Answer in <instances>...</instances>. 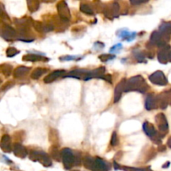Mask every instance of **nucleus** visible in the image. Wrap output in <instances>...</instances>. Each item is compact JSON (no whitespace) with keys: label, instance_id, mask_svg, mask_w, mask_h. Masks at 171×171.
<instances>
[{"label":"nucleus","instance_id":"obj_1","mask_svg":"<svg viewBox=\"0 0 171 171\" xmlns=\"http://www.w3.org/2000/svg\"><path fill=\"white\" fill-rule=\"evenodd\" d=\"M149 90V86L146 84L145 80L141 76H135L129 80H126L124 92L128 91H138L140 93H145Z\"/></svg>","mask_w":171,"mask_h":171},{"label":"nucleus","instance_id":"obj_2","mask_svg":"<svg viewBox=\"0 0 171 171\" xmlns=\"http://www.w3.org/2000/svg\"><path fill=\"white\" fill-rule=\"evenodd\" d=\"M29 159L34 162H40L44 167H50L52 165V160L48 154L43 151H31Z\"/></svg>","mask_w":171,"mask_h":171},{"label":"nucleus","instance_id":"obj_3","mask_svg":"<svg viewBox=\"0 0 171 171\" xmlns=\"http://www.w3.org/2000/svg\"><path fill=\"white\" fill-rule=\"evenodd\" d=\"M143 129L146 135L151 138V140L154 141V143L158 144H160L163 136L160 134H158V132L156 131V129L152 123H149V122H144L143 125Z\"/></svg>","mask_w":171,"mask_h":171},{"label":"nucleus","instance_id":"obj_4","mask_svg":"<svg viewBox=\"0 0 171 171\" xmlns=\"http://www.w3.org/2000/svg\"><path fill=\"white\" fill-rule=\"evenodd\" d=\"M61 160L66 169H70L74 166V154L71 149H64L61 150Z\"/></svg>","mask_w":171,"mask_h":171},{"label":"nucleus","instance_id":"obj_5","mask_svg":"<svg viewBox=\"0 0 171 171\" xmlns=\"http://www.w3.org/2000/svg\"><path fill=\"white\" fill-rule=\"evenodd\" d=\"M155 121H156V123H157L159 130L161 133V135L164 137L166 135V133H167L169 129V123L167 119H166L165 115H164L163 113L158 114L156 115V117H155Z\"/></svg>","mask_w":171,"mask_h":171},{"label":"nucleus","instance_id":"obj_6","mask_svg":"<svg viewBox=\"0 0 171 171\" xmlns=\"http://www.w3.org/2000/svg\"><path fill=\"white\" fill-rule=\"evenodd\" d=\"M149 79L151 83L156 84V85H160V86H165L168 84V80L162 71L154 72V73H152L151 75L149 76Z\"/></svg>","mask_w":171,"mask_h":171},{"label":"nucleus","instance_id":"obj_7","mask_svg":"<svg viewBox=\"0 0 171 171\" xmlns=\"http://www.w3.org/2000/svg\"><path fill=\"white\" fill-rule=\"evenodd\" d=\"M58 11H59V16L61 19L65 20H69L70 19V13L69 9L68 8L67 3L65 1H61L58 4Z\"/></svg>","mask_w":171,"mask_h":171},{"label":"nucleus","instance_id":"obj_8","mask_svg":"<svg viewBox=\"0 0 171 171\" xmlns=\"http://www.w3.org/2000/svg\"><path fill=\"white\" fill-rule=\"evenodd\" d=\"M169 45L166 44L160 48L158 53V59L161 64H167L169 61Z\"/></svg>","mask_w":171,"mask_h":171},{"label":"nucleus","instance_id":"obj_9","mask_svg":"<svg viewBox=\"0 0 171 171\" xmlns=\"http://www.w3.org/2000/svg\"><path fill=\"white\" fill-rule=\"evenodd\" d=\"M92 171H109V166L106 162L100 158H95Z\"/></svg>","mask_w":171,"mask_h":171},{"label":"nucleus","instance_id":"obj_10","mask_svg":"<svg viewBox=\"0 0 171 171\" xmlns=\"http://www.w3.org/2000/svg\"><path fill=\"white\" fill-rule=\"evenodd\" d=\"M12 150L14 151V154L17 157L21 158V159H24L28 154V152H27L25 147L21 145L20 144H14L13 148H12Z\"/></svg>","mask_w":171,"mask_h":171},{"label":"nucleus","instance_id":"obj_11","mask_svg":"<svg viewBox=\"0 0 171 171\" xmlns=\"http://www.w3.org/2000/svg\"><path fill=\"white\" fill-rule=\"evenodd\" d=\"M0 147L3 152L5 153H10L12 151V144L11 140L9 135H3L0 142Z\"/></svg>","mask_w":171,"mask_h":171},{"label":"nucleus","instance_id":"obj_12","mask_svg":"<svg viewBox=\"0 0 171 171\" xmlns=\"http://www.w3.org/2000/svg\"><path fill=\"white\" fill-rule=\"evenodd\" d=\"M158 107V98L156 96H154V94H149L147 96L145 101V108L146 110H151L156 109Z\"/></svg>","mask_w":171,"mask_h":171},{"label":"nucleus","instance_id":"obj_13","mask_svg":"<svg viewBox=\"0 0 171 171\" xmlns=\"http://www.w3.org/2000/svg\"><path fill=\"white\" fill-rule=\"evenodd\" d=\"M16 34V32L14 30V28H11L10 26L5 25L0 29V35L3 36L6 40L13 39Z\"/></svg>","mask_w":171,"mask_h":171},{"label":"nucleus","instance_id":"obj_14","mask_svg":"<svg viewBox=\"0 0 171 171\" xmlns=\"http://www.w3.org/2000/svg\"><path fill=\"white\" fill-rule=\"evenodd\" d=\"M125 83H126V79H122V80L119 82V84H118V85H117V87L115 89V102H117V101L119 100L122 93L124 92Z\"/></svg>","mask_w":171,"mask_h":171},{"label":"nucleus","instance_id":"obj_15","mask_svg":"<svg viewBox=\"0 0 171 171\" xmlns=\"http://www.w3.org/2000/svg\"><path fill=\"white\" fill-rule=\"evenodd\" d=\"M65 71L64 70H57L53 71V73H49L46 78L44 79V82L47 84H49L51 82L54 81L55 79H57L59 77H61L63 73H65Z\"/></svg>","mask_w":171,"mask_h":171},{"label":"nucleus","instance_id":"obj_16","mask_svg":"<svg viewBox=\"0 0 171 171\" xmlns=\"http://www.w3.org/2000/svg\"><path fill=\"white\" fill-rule=\"evenodd\" d=\"M160 32L164 35L170 38L171 34V23L165 22L163 23L160 26Z\"/></svg>","mask_w":171,"mask_h":171},{"label":"nucleus","instance_id":"obj_17","mask_svg":"<svg viewBox=\"0 0 171 171\" xmlns=\"http://www.w3.org/2000/svg\"><path fill=\"white\" fill-rule=\"evenodd\" d=\"M50 155L51 157L53 158V160H55L56 161H60L61 160V152L59 151V149L53 146L50 148Z\"/></svg>","mask_w":171,"mask_h":171},{"label":"nucleus","instance_id":"obj_18","mask_svg":"<svg viewBox=\"0 0 171 171\" xmlns=\"http://www.w3.org/2000/svg\"><path fill=\"white\" fill-rule=\"evenodd\" d=\"M29 70V69L27 67H19L17 68L14 73V76L15 78H20L22 76L25 75L26 73H28V71Z\"/></svg>","mask_w":171,"mask_h":171},{"label":"nucleus","instance_id":"obj_19","mask_svg":"<svg viewBox=\"0 0 171 171\" xmlns=\"http://www.w3.org/2000/svg\"><path fill=\"white\" fill-rule=\"evenodd\" d=\"M94 163V159L91 156H85L84 158V165L89 170H92Z\"/></svg>","mask_w":171,"mask_h":171},{"label":"nucleus","instance_id":"obj_20","mask_svg":"<svg viewBox=\"0 0 171 171\" xmlns=\"http://www.w3.org/2000/svg\"><path fill=\"white\" fill-rule=\"evenodd\" d=\"M45 72H46V69H40V68L36 69L34 70V72L32 73V74H31V78L34 79H38L39 78H40Z\"/></svg>","mask_w":171,"mask_h":171},{"label":"nucleus","instance_id":"obj_21","mask_svg":"<svg viewBox=\"0 0 171 171\" xmlns=\"http://www.w3.org/2000/svg\"><path fill=\"white\" fill-rule=\"evenodd\" d=\"M44 58H41L39 55H30V54H28V55H26V56L23 57V60H27V61H40V60H44V59H43Z\"/></svg>","mask_w":171,"mask_h":171},{"label":"nucleus","instance_id":"obj_22","mask_svg":"<svg viewBox=\"0 0 171 171\" xmlns=\"http://www.w3.org/2000/svg\"><path fill=\"white\" fill-rule=\"evenodd\" d=\"M134 55H135V59H137L138 62H140V63H142V62L145 61V54L143 53V52H135L134 53Z\"/></svg>","mask_w":171,"mask_h":171},{"label":"nucleus","instance_id":"obj_23","mask_svg":"<svg viewBox=\"0 0 171 171\" xmlns=\"http://www.w3.org/2000/svg\"><path fill=\"white\" fill-rule=\"evenodd\" d=\"M80 10H81L83 13H85L87 14H94V11H93L92 8L89 6L88 4H81L80 6Z\"/></svg>","mask_w":171,"mask_h":171},{"label":"nucleus","instance_id":"obj_24","mask_svg":"<svg viewBox=\"0 0 171 171\" xmlns=\"http://www.w3.org/2000/svg\"><path fill=\"white\" fill-rule=\"evenodd\" d=\"M19 53V52L16 48H9L7 49V56L8 57H14Z\"/></svg>","mask_w":171,"mask_h":171},{"label":"nucleus","instance_id":"obj_25","mask_svg":"<svg viewBox=\"0 0 171 171\" xmlns=\"http://www.w3.org/2000/svg\"><path fill=\"white\" fill-rule=\"evenodd\" d=\"M115 57V55H112V54H108V53L104 54H104H102V55L99 56V59H100L101 61L105 62L108 61V60H110V59H113Z\"/></svg>","mask_w":171,"mask_h":171},{"label":"nucleus","instance_id":"obj_26","mask_svg":"<svg viewBox=\"0 0 171 171\" xmlns=\"http://www.w3.org/2000/svg\"><path fill=\"white\" fill-rule=\"evenodd\" d=\"M82 160H81V155L79 153H76L74 154V166H79L81 165Z\"/></svg>","mask_w":171,"mask_h":171},{"label":"nucleus","instance_id":"obj_27","mask_svg":"<svg viewBox=\"0 0 171 171\" xmlns=\"http://www.w3.org/2000/svg\"><path fill=\"white\" fill-rule=\"evenodd\" d=\"M118 143V139H117V135H116V133L114 132L112 135V137H111V144L113 146H115Z\"/></svg>","mask_w":171,"mask_h":171},{"label":"nucleus","instance_id":"obj_28","mask_svg":"<svg viewBox=\"0 0 171 171\" xmlns=\"http://www.w3.org/2000/svg\"><path fill=\"white\" fill-rule=\"evenodd\" d=\"M121 48H122V44H115V46H113L112 48H110V53H115V51H119L120 50Z\"/></svg>","mask_w":171,"mask_h":171},{"label":"nucleus","instance_id":"obj_29","mask_svg":"<svg viewBox=\"0 0 171 171\" xmlns=\"http://www.w3.org/2000/svg\"><path fill=\"white\" fill-rule=\"evenodd\" d=\"M149 0H130V3L134 5H138V4H140V3H146Z\"/></svg>","mask_w":171,"mask_h":171},{"label":"nucleus","instance_id":"obj_30","mask_svg":"<svg viewBox=\"0 0 171 171\" xmlns=\"http://www.w3.org/2000/svg\"><path fill=\"white\" fill-rule=\"evenodd\" d=\"M76 58H78L77 56H65V57H61L60 58V60H65V61H69V60H74L76 59Z\"/></svg>","mask_w":171,"mask_h":171},{"label":"nucleus","instance_id":"obj_31","mask_svg":"<svg viewBox=\"0 0 171 171\" xmlns=\"http://www.w3.org/2000/svg\"><path fill=\"white\" fill-rule=\"evenodd\" d=\"M122 169L124 171H137V169L136 168H132V167H127V166H124V167H121Z\"/></svg>","mask_w":171,"mask_h":171},{"label":"nucleus","instance_id":"obj_32","mask_svg":"<svg viewBox=\"0 0 171 171\" xmlns=\"http://www.w3.org/2000/svg\"><path fill=\"white\" fill-rule=\"evenodd\" d=\"M137 171H153V170L150 169V167H147V168L137 169Z\"/></svg>","mask_w":171,"mask_h":171},{"label":"nucleus","instance_id":"obj_33","mask_svg":"<svg viewBox=\"0 0 171 171\" xmlns=\"http://www.w3.org/2000/svg\"><path fill=\"white\" fill-rule=\"evenodd\" d=\"M165 146H160L159 148V151H165Z\"/></svg>","mask_w":171,"mask_h":171},{"label":"nucleus","instance_id":"obj_34","mask_svg":"<svg viewBox=\"0 0 171 171\" xmlns=\"http://www.w3.org/2000/svg\"><path fill=\"white\" fill-rule=\"evenodd\" d=\"M167 144H168V146L169 148H171V137L169 138L168 140V141H167Z\"/></svg>","mask_w":171,"mask_h":171},{"label":"nucleus","instance_id":"obj_35","mask_svg":"<svg viewBox=\"0 0 171 171\" xmlns=\"http://www.w3.org/2000/svg\"><path fill=\"white\" fill-rule=\"evenodd\" d=\"M169 165H170V163L167 162L166 164H165V165H163V168H167V167H169Z\"/></svg>","mask_w":171,"mask_h":171},{"label":"nucleus","instance_id":"obj_36","mask_svg":"<svg viewBox=\"0 0 171 171\" xmlns=\"http://www.w3.org/2000/svg\"><path fill=\"white\" fill-rule=\"evenodd\" d=\"M169 61L171 62V51H169Z\"/></svg>","mask_w":171,"mask_h":171},{"label":"nucleus","instance_id":"obj_37","mask_svg":"<svg viewBox=\"0 0 171 171\" xmlns=\"http://www.w3.org/2000/svg\"><path fill=\"white\" fill-rule=\"evenodd\" d=\"M73 171H78V170H73Z\"/></svg>","mask_w":171,"mask_h":171}]
</instances>
